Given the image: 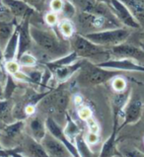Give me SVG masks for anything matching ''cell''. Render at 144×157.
Returning a JSON list of instances; mask_svg holds the SVG:
<instances>
[{
    "label": "cell",
    "instance_id": "1",
    "mask_svg": "<svg viewBox=\"0 0 144 157\" xmlns=\"http://www.w3.org/2000/svg\"><path fill=\"white\" fill-rule=\"evenodd\" d=\"M30 33L37 47L52 59L61 57L70 52V43L62 41L51 31L40 29L36 26H30Z\"/></svg>",
    "mask_w": 144,
    "mask_h": 157
},
{
    "label": "cell",
    "instance_id": "2",
    "mask_svg": "<svg viewBox=\"0 0 144 157\" xmlns=\"http://www.w3.org/2000/svg\"><path fill=\"white\" fill-rule=\"evenodd\" d=\"M70 47L72 52H76L83 59L91 62L96 59V64L111 58L109 48L94 44L82 35H74L71 38Z\"/></svg>",
    "mask_w": 144,
    "mask_h": 157
},
{
    "label": "cell",
    "instance_id": "3",
    "mask_svg": "<svg viewBox=\"0 0 144 157\" xmlns=\"http://www.w3.org/2000/svg\"><path fill=\"white\" fill-rule=\"evenodd\" d=\"M118 75H119L118 70L103 68L96 63L84 59L83 65L79 70L77 81L81 86H97L110 81Z\"/></svg>",
    "mask_w": 144,
    "mask_h": 157
},
{
    "label": "cell",
    "instance_id": "4",
    "mask_svg": "<svg viewBox=\"0 0 144 157\" xmlns=\"http://www.w3.org/2000/svg\"><path fill=\"white\" fill-rule=\"evenodd\" d=\"M84 36L94 44L109 48L124 43L130 36V31L125 28H115L88 33Z\"/></svg>",
    "mask_w": 144,
    "mask_h": 157
},
{
    "label": "cell",
    "instance_id": "5",
    "mask_svg": "<svg viewBox=\"0 0 144 157\" xmlns=\"http://www.w3.org/2000/svg\"><path fill=\"white\" fill-rule=\"evenodd\" d=\"M115 15H102L97 13L82 12L79 16V24L84 29L92 30L93 32L119 28V23L116 22Z\"/></svg>",
    "mask_w": 144,
    "mask_h": 157
},
{
    "label": "cell",
    "instance_id": "6",
    "mask_svg": "<svg viewBox=\"0 0 144 157\" xmlns=\"http://www.w3.org/2000/svg\"><path fill=\"white\" fill-rule=\"evenodd\" d=\"M40 103L47 113L49 112L51 114H65L66 108L69 103V95L65 91L51 90V93Z\"/></svg>",
    "mask_w": 144,
    "mask_h": 157
},
{
    "label": "cell",
    "instance_id": "7",
    "mask_svg": "<svg viewBox=\"0 0 144 157\" xmlns=\"http://www.w3.org/2000/svg\"><path fill=\"white\" fill-rule=\"evenodd\" d=\"M111 56L116 58H128L144 65V51L142 48H138L127 43H121L116 46L109 48Z\"/></svg>",
    "mask_w": 144,
    "mask_h": 157
},
{
    "label": "cell",
    "instance_id": "8",
    "mask_svg": "<svg viewBox=\"0 0 144 157\" xmlns=\"http://www.w3.org/2000/svg\"><path fill=\"white\" fill-rule=\"evenodd\" d=\"M97 65L107 69L118 71H134V72H144V65L128 58H110Z\"/></svg>",
    "mask_w": 144,
    "mask_h": 157
},
{
    "label": "cell",
    "instance_id": "9",
    "mask_svg": "<svg viewBox=\"0 0 144 157\" xmlns=\"http://www.w3.org/2000/svg\"><path fill=\"white\" fill-rule=\"evenodd\" d=\"M112 13L115 14L121 24H123L127 28L131 29H140L141 27L138 24V22L133 17L129 9L120 1V0H111L110 5Z\"/></svg>",
    "mask_w": 144,
    "mask_h": 157
},
{
    "label": "cell",
    "instance_id": "10",
    "mask_svg": "<svg viewBox=\"0 0 144 157\" xmlns=\"http://www.w3.org/2000/svg\"><path fill=\"white\" fill-rule=\"evenodd\" d=\"M46 127L47 132L51 134V136H55L56 140H59L62 144H63L68 151L71 153V155L73 157H80L79 153L77 151L76 146L72 143L70 140H68V137L65 136V133L63 132V129L60 128V125L58 124L55 120H53L51 117H48L46 120Z\"/></svg>",
    "mask_w": 144,
    "mask_h": 157
},
{
    "label": "cell",
    "instance_id": "11",
    "mask_svg": "<svg viewBox=\"0 0 144 157\" xmlns=\"http://www.w3.org/2000/svg\"><path fill=\"white\" fill-rule=\"evenodd\" d=\"M30 17L21 20V22L17 25L18 32H19V46H18L17 58L18 59L23 53L29 52L33 47V39L30 33Z\"/></svg>",
    "mask_w": 144,
    "mask_h": 157
},
{
    "label": "cell",
    "instance_id": "12",
    "mask_svg": "<svg viewBox=\"0 0 144 157\" xmlns=\"http://www.w3.org/2000/svg\"><path fill=\"white\" fill-rule=\"evenodd\" d=\"M142 109L143 104L139 98H133V99L129 100L123 111V123L121 124L120 127H119V131H120L127 124L137 123L139 119L141 118Z\"/></svg>",
    "mask_w": 144,
    "mask_h": 157
},
{
    "label": "cell",
    "instance_id": "13",
    "mask_svg": "<svg viewBox=\"0 0 144 157\" xmlns=\"http://www.w3.org/2000/svg\"><path fill=\"white\" fill-rule=\"evenodd\" d=\"M49 157H73L62 143L48 132L40 141Z\"/></svg>",
    "mask_w": 144,
    "mask_h": 157
},
{
    "label": "cell",
    "instance_id": "14",
    "mask_svg": "<svg viewBox=\"0 0 144 157\" xmlns=\"http://www.w3.org/2000/svg\"><path fill=\"white\" fill-rule=\"evenodd\" d=\"M3 6L6 7L16 18H20L21 20L27 17H32L36 13V9L30 6L24 0H0Z\"/></svg>",
    "mask_w": 144,
    "mask_h": 157
},
{
    "label": "cell",
    "instance_id": "15",
    "mask_svg": "<svg viewBox=\"0 0 144 157\" xmlns=\"http://www.w3.org/2000/svg\"><path fill=\"white\" fill-rule=\"evenodd\" d=\"M83 62H84V59H80L70 65L56 67V68L52 69L51 71L52 72V75L55 76V78L57 82H65L74 73H76L77 71L80 70V68L83 65Z\"/></svg>",
    "mask_w": 144,
    "mask_h": 157
},
{
    "label": "cell",
    "instance_id": "16",
    "mask_svg": "<svg viewBox=\"0 0 144 157\" xmlns=\"http://www.w3.org/2000/svg\"><path fill=\"white\" fill-rule=\"evenodd\" d=\"M119 120L114 119V128H112V134L109 136V138L104 142L102 145L101 152L99 157H112L116 152V133L119 132Z\"/></svg>",
    "mask_w": 144,
    "mask_h": 157
},
{
    "label": "cell",
    "instance_id": "17",
    "mask_svg": "<svg viewBox=\"0 0 144 157\" xmlns=\"http://www.w3.org/2000/svg\"><path fill=\"white\" fill-rule=\"evenodd\" d=\"M24 150L26 157H49L42 143L35 140L33 137H27Z\"/></svg>",
    "mask_w": 144,
    "mask_h": 157
},
{
    "label": "cell",
    "instance_id": "18",
    "mask_svg": "<svg viewBox=\"0 0 144 157\" xmlns=\"http://www.w3.org/2000/svg\"><path fill=\"white\" fill-rule=\"evenodd\" d=\"M129 11L131 12L133 17L138 22L141 28L144 27V0H120Z\"/></svg>",
    "mask_w": 144,
    "mask_h": 157
},
{
    "label": "cell",
    "instance_id": "19",
    "mask_svg": "<svg viewBox=\"0 0 144 157\" xmlns=\"http://www.w3.org/2000/svg\"><path fill=\"white\" fill-rule=\"evenodd\" d=\"M18 46H19V32L16 27L15 32L13 33L12 37L9 39L6 46L3 48V56L5 61L13 60L17 58Z\"/></svg>",
    "mask_w": 144,
    "mask_h": 157
},
{
    "label": "cell",
    "instance_id": "20",
    "mask_svg": "<svg viewBox=\"0 0 144 157\" xmlns=\"http://www.w3.org/2000/svg\"><path fill=\"white\" fill-rule=\"evenodd\" d=\"M29 128H30L31 133H32V137L35 140H37L39 142L43 140V138L46 136V134L47 132L46 122L44 123L40 118H38V117H35V118L31 119Z\"/></svg>",
    "mask_w": 144,
    "mask_h": 157
},
{
    "label": "cell",
    "instance_id": "21",
    "mask_svg": "<svg viewBox=\"0 0 144 157\" xmlns=\"http://www.w3.org/2000/svg\"><path fill=\"white\" fill-rule=\"evenodd\" d=\"M78 58H79V56H77V53L74 52H70L69 53H67V55H65L63 56L55 58V59H52L48 62H46V63H44V65L47 66L49 70H52V69L56 68V67L70 65L72 63H74V62L78 60Z\"/></svg>",
    "mask_w": 144,
    "mask_h": 157
},
{
    "label": "cell",
    "instance_id": "22",
    "mask_svg": "<svg viewBox=\"0 0 144 157\" xmlns=\"http://www.w3.org/2000/svg\"><path fill=\"white\" fill-rule=\"evenodd\" d=\"M18 24L15 22H8L0 20V48H4L9 39L12 37L13 33L15 32Z\"/></svg>",
    "mask_w": 144,
    "mask_h": 157
},
{
    "label": "cell",
    "instance_id": "23",
    "mask_svg": "<svg viewBox=\"0 0 144 157\" xmlns=\"http://www.w3.org/2000/svg\"><path fill=\"white\" fill-rule=\"evenodd\" d=\"M26 125V123L24 121H17L15 123H12L10 124L6 125L3 129V134L6 138L9 140H13V138L17 137L22 132Z\"/></svg>",
    "mask_w": 144,
    "mask_h": 157
},
{
    "label": "cell",
    "instance_id": "24",
    "mask_svg": "<svg viewBox=\"0 0 144 157\" xmlns=\"http://www.w3.org/2000/svg\"><path fill=\"white\" fill-rule=\"evenodd\" d=\"M75 146L77 148V151L80 157H96L95 154L93 153L92 150L90 149L89 144L85 140L82 133L78 134L75 138Z\"/></svg>",
    "mask_w": 144,
    "mask_h": 157
},
{
    "label": "cell",
    "instance_id": "25",
    "mask_svg": "<svg viewBox=\"0 0 144 157\" xmlns=\"http://www.w3.org/2000/svg\"><path fill=\"white\" fill-rule=\"evenodd\" d=\"M65 118H66V124L63 132L65 133V136L68 137V140H70L71 141L75 140L76 136L81 133L80 128L67 113H65Z\"/></svg>",
    "mask_w": 144,
    "mask_h": 157
},
{
    "label": "cell",
    "instance_id": "26",
    "mask_svg": "<svg viewBox=\"0 0 144 157\" xmlns=\"http://www.w3.org/2000/svg\"><path fill=\"white\" fill-rule=\"evenodd\" d=\"M58 30L64 39H71L75 35V28L69 19H63L58 23Z\"/></svg>",
    "mask_w": 144,
    "mask_h": 157
},
{
    "label": "cell",
    "instance_id": "27",
    "mask_svg": "<svg viewBox=\"0 0 144 157\" xmlns=\"http://www.w3.org/2000/svg\"><path fill=\"white\" fill-rule=\"evenodd\" d=\"M4 89H3V94H4V99H10L13 93L17 89V84L15 82V78L13 77V75L7 74V78L4 83Z\"/></svg>",
    "mask_w": 144,
    "mask_h": 157
},
{
    "label": "cell",
    "instance_id": "28",
    "mask_svg": "<svg viewBox=\"0 0 144 157\" xmlns=\"http://www.w3.org/2000/svg\"><path fill=\"white\" fill-rule=\"evenodd\" d=\"M17 60L20 63L21 67H25V68H32V67L36 66L38 63L37 57L29 52L23 53Z\"/></svg>",
    "mask_w": 144,
    "mask_h": 157
},
{
    "label": "cell",
    "instance_id": "29",
    "mask_svg": "<svg viewBox=\"0 0 144 157\" xmlns=\"http://www.w3.org/2000/svg\"><path fill=\"white\" fill-rule=\"evenodd\" d=\"M112 87L116 93L123 92L127 88V82L123 77L118 75L112 79Z\"/></svg>",
    "mask_w": 144,
    "mask_h": 157
},
{
    "label": "cell",
    "instance_id": "30",
    "mask_svg": "<svg viewBox=\"0 0 144 157\" xmlns=\"http://www.w3.org/2000/svg\"><path fill=\"white\" fill-rule=\"evenodd\" d=\"M12 104L9 99L0 100V121H5L11 113Z\"/></svg>",
    "mask_w": 144,
    "mask_h": 157
},
{
    "label": "cell",
    "instance_id": "31",
    "mask_svg": "<svg viewBox=\"0 0 144 157\" xmlns=\"http://www.w3.org/2000/svg\"><path fill=\"white\" fill-rule=\"evenodd\" d=\"M4 67H5V70H6L7 74H11V75H14L15 73L18 72V71L21 70V65H20L19 62H18L17 59L5 61Z\"/></svg>",
    "mask_w": 144,
    "mask_h": 157
},
{
    "label": "cell",
    "instance_id": "32",
    "mask_svg": "<svg viewBox=\"0 0 144 157\" xmlns=\"http://www.w3.org/2000/svg\"><path fill=\"white\" fill-rule=\"evenodd\" d=\"M64 15L65 19H69L72 18L76 13V9L74 7V5L72 4L70 1H67V0H64V4H63V8H62V11L60 12Z\"/></svg>",
    "mask_w": 144,
    "mask_h": 157
},
{
    "label": "cell",
    "instance_id": "33",
    "mask_svg": "<svg viewBox=\"0 0 144 157\" xmlns=\"http://www.w3.org/2000/svg\"><path fill=\"white\" fill-rule=\"evenodd\" d=\"M26 73L29 75V77L31 78V80H32L33 84H40V85L42 78H43V72H42V71L33 69V70L27 71Z\"/></svg>",
    "mask_w": 144,
    "mask_h": 157
},
{
    "label": "cell",
    "instance_id": "34",
    "mask_svg": "<svg viewBox=\"0 0 144 157\" xmlns=\"http://www.w3.org/2000/svg\"><path fill=\"white\" fill-rule=\"evenodd\" d=\"M4 64H5V59H4L3 56V50L0 48V82L2 84L5 83V80L7 78V72L5 70V67H4Z\"/></svg>",
    "mask_w": 144,
    "mask_h": 157
},
{
    "label": "cell",
    "instance_id": "35",
    "mask_svg": "<svg viewBox=\"0 0 144 157\" xmlns=\"http://www.w3.org/2000/svg\"><path fill=\"white\" fill-rule=\"evenodd\" d=\"M44 21H46V23L51 26V27H53L58 24V14L55 12H48L44 16Z\"/></svg>",
    "mask_w": 144,
    "mask_h": 157
},
{
    "label": "cell",
    "instance_id": "36",
    "mask_svg": "<svg viewBox=\"0 0 144 157\" xmlns=\"http://www.w3.org/2000/svg\"><path fill=\"white\" fill-rule=\"evenodd\" d=\"M78 117L80 118V120L86 122L88 119L93 117V112L89 107H81L78 110Z\"/></svg>",
    "mask_w": 144,
    "mask_h": 157
},
{
    "label": "cell",
    "instance_id": "37",
    "mask_svg": "<svg viewBox=\"0 0 144 157\" xmlns=\"http://www.w3.org/2000/svg\"><path fill=\"white\" fill-rule=\"evenodd\" d=\"M63 4H64V0H51V2H49L51 11L55 12L58 14V13H60L62 11Z\"/></svg>",
    "mask_w": 144,
    "mask_h": 157
},
{
    "label": "cell",
    "instance_id": "38",
    "mask_svg": "<svg viewBox=\"0 0 144 157\" xmlns=\"http://www.w3.org/2000/svg\"><path fill=\"white\" fill-rule=\"evenodd\" d=\"M87 123V127L90 132H95V133H99V131H100V128H99V124L96 122V120L91 117L90 119H88L86 121Z\"/></svg>",
    "mask_w": 144,
    "mask_h": 157
},
{
    "label": "cell",
    "instance_id": "39",
    "mask_svg": "<svg viewBox=\"0 0 144 157\" xmlns=\"http://www.w3.org/2000/svg\"><path fill=\"white\" fill-rule=\"evenodd\" d=\"M124 157H144V153L136 148L125 149L123 151Z\"/></svg>",
    "mask_w": 144,
    "mask_h": 157
},
{
    "label": "cell",
    "instance_id": "40",
    "mask_svg": "<svg viewBox=\"0 0 144 157\" xmlns=\"http://www.w3.org/2000/svg\"><path fill=\"white\" fill-rule=\"evenodd\" d=\"M85 140L88 143V144H96L99 141V136L98 133H95V132H88L86 137H85Z\"/></svg>",
    "mask_w": 144,
    "mask_h": 157
},
{
    "label": "cell",
    "instance_id": "41",
    "mask_svg": "<svg viewBox=\"0 0 144 157\" xmlns=\"http://www.w3.org/2000/svg\"><path fill=\"white\" fill-rule=\"evenodd\" d=\"M26 3H28L30 6H32L33 8H35L36 10H40L42 9L44 6V0H24Z\"/></svg>",
    "mask_w": 144,
    "mask_h": 157
},
{
    "label": "cell",
    "instance_id": "42",
    "mask_svg": "<svg viewBox=\"0 0 144 157\" xmlns=\"http://www.w3.org/2000/svg\"><path fill=\"white\" fill-rule=\"evenodd\" d=\"M35 111H36V106L31 105V104H27L24 109V114H25V116H32L35 114Z\"/></svg>",
    "mask_w": 144,
    "mask_h": 157
},
{
    "label": "cell",
    "instance_id": "43",
    "mask_svg": "<svg viewBox=\"0 0 144 157\" xmlns=\"http://www.w3.org/2000/svg\"><path fill=\"white\" fill-rule=\"evenodd\" d=\"M74 104L76 106H80L81 104H82V98H81V96L79 95H76L74 97Z\"/></svg>",
    "mask_w": 144,
    "mask_h": 157
},
{
    "label": "cell",
    "instance_id": "44",
    "mask_svg": "<svg viewBox=\"0 0 144 157\" xmlns=\"http://www.w3.org/2000/svg\"><path fill=\"white\" fill-rule=\"evenodd\" d=\"M98 3H103V4H106V5L110 6L111 5V0H96Z\"/></svg>",
    "mask_w": 144,
    "mask_h": 157
},
{
    "label": "cell",
    "instance_id": "45",
    "mask_svg": "<svg viewBox=\"0 0 144 157\" xmlns=\"http://www.w3.org/2000/svg\"><path fill=\"white\" fill-rule=\"evenodd\" d=\"M4 11H5V8L2 7V6H0V14H1V13H3Z\"/></svg>",
    "mask_w": 144,
    "mask_h": 157
},
{
    "label": "cell",
    "instance_id": "46",
    "mask_svg": "<svg viewBox=\"0 0 144 157\" xmlns=\"http://www.w3.org/2000/svg\"><path fill=\"white\" fill-rule=\"evenodd\" d=\"M140 47L142 48V50L144 51V44H140Z\"/></svg>",
    "mask_w": 144,
    "mask_h": 157
},
{
    "label": "cell",
    "instance_id": "47",
    "mask_svg": "<svg viewBox=\"0 0 144 157\" xmlns=\"http://www.w3.org/2000/svg\"><path fill=\"white\" fill-rule=\"evenodd\" d=\"M141 37H142V38L144 39V31H143V32L141 33Z\"/></svg>",
    "mask_w": 144,
    "mask_h": 157
},
{
    "label": "cell",
    "instance_id": "48",
    "mask_svg": "<svg viewBox=\"0 0 144 157\" xmlns=\"http://www.w3.org/2000/svg\"><path fill=\"white\" fill-rule=\"evenodd\" d=\"M0 148H3V146H2V144H1V142H0Z\"/></svg>",
    "mask_w": 144,
    "mask_h": 157
},
{
    "label": "cell",
    "instance_id": "49",
    "mask_svg": "<svg viewBox=\"0 0 144 157\" xmlns=\"http://www.w3.org/2000/svg\"><path fill=\"white\" fill-rule=\"evenodd\" d=\"M0 136H1V132H0Z\"/></svg>",
    "mask_w": 144,
    "mask_h": 157
},
{
    "label": "cell",
    "instance_id": "50",
    "mask_svg": "<svg viewBox=\"0 0 144 157\" xmlns=\"http://www.w3.org/2000/svg\"><path fill=\"white\" fill-rule=\"evenodd\" d=\"M8 157H12V156H8Z\"/></svg>",
    "mask_w": 144,
    "mask_h": 157
},
{
    "label": "cell",
    "instance_id": "51",
    "mask_svg": "<svg viewBox=\"0 0 144 157\" xmlns=\"http://www.w3.org/2000/svg\"><path fill=\"white\" fill-rule=\"evenodd\" d=\"M143 108H144V105H143Z\"/></svg>",
    "mask_w": 144,
    "mask_h": 157
}]
</instances>
